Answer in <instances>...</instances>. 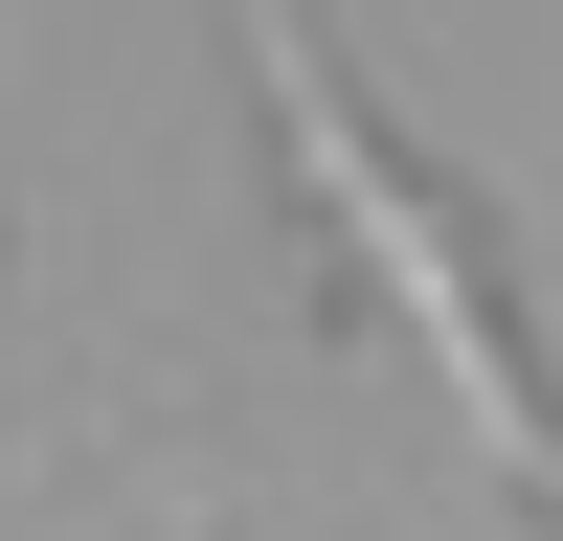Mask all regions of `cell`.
<instances>
[{"label": "cell", "mask_w": 563, "mask_h": 541, "mask_svg": "<svg viewBox=\"0 0 563 541\" xmlns=\"http://www.w3.org/2000/svg\"><path fill=\"white\" fill-rule=\"evenodd\" d=\"M225 68H249V113H271V180H294L316 270H339V294L429 361V406L474 429V474L563 496V361L519 339V294H496V225L384 135V90L316 45V0H225Z\"/></svg>", "instance_id": "cell-1"}]
</instances>
